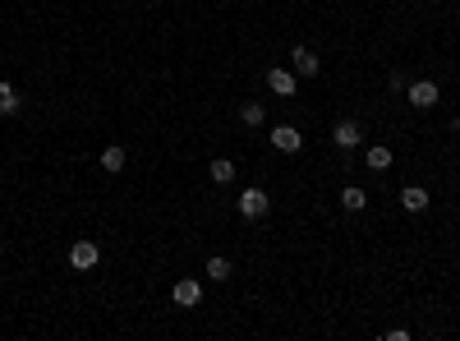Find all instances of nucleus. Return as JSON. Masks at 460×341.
Masks as SVG:
<instances>
[{"instance_id":"nucleus-9","label":"nucleus","mask_w":460,"mask_h":341,"mask_svg":"<svg viewBox=\"0 0 460 341\" xmlns=\"http://www.w3.org/2000/svg\"><path fill=\"white\" fill-rule=\"evenodd\" d=\"M400 208H405V212H424V208H428V189L405 184V189H400Z\"/></svg>"},{"instance_id":"nucleus-7","label":"nucleus","mask_w":460,"mask_h":341,"mask_svg":"<svg viewBox=\"0 0 460 341\" xmlns=\"http://www.w3.org/2000/svg\"><path fill=\"white\" fill-rule=\"evenodd\" d=\"M290 65H295V74H304V79H313V74L322 70L318 51H309V46H295V51H290Z\"/></svg>"},{"instance_id":"nucleus-11","label":"nucleus","mask_w":460,"mask_h":341,"mask_svg":"<svg viewBox=\"0 0 460 341\" xmlns=\"http://www.w3.org/2000/svg\"><path fill=\"white\" fill-rule=\"evenodd\" d=\"M364 167H368V171H387V167H391V148H383V143H373V148L364 152Z\"/></svg>"},{"instance_id":"nucleus-5","label":"nucleus","mask_w":460,"mask_h":341,"mask_svg":"<svg viewBox=\"0 0 460 341\" xmlns=\"http://www.w3.org/2000/svg\"><path fill=\"white\" fill-rule=\"evenodd\" d=\"M331 139H336L341 152H350V148H359V143H364V125H359V120H341L336 130H331Z\"/></svg>"},{"instance_id":"nucleus-4","label":"nucleus","mask_w":460,"mask_h":341,"mask_svg":"<svg viewBox=\"0 0 460 341\" xmlns=\"http://www.w3.org/2000/svg\"><path fill=\"white\" fill-rule=\"evenodd\" d=\"M405 93H410V102H414L419 111H428V106H437V97H442V88H437L433 79H414V83L405 88Z\"/></svg>"},{"instance_id":"nucleus-14","label":"nucleus","mask_w":460,"mask_h":341,"mask_svg":"<svg viewBox=\"0 0 460 341\" xmlns=\"http://www.w3.org/2000/svg\"><path fill=\"white\" fill-rule=\"evenodd\" d=\"M230 272H235V268H230V258H221V254H217V258H208V277H212V281H230Z\"/></svg>"},{"instance_id":"nucleus-6","label":"nucleus","mask_w":460,"mask_h":341,"mask_svg":"<svg viewBox=\"0 0 460 341\" xmlns=\"http://www.w3.org/2000/svg\"><path fill=\"white\" fill-rule=\"evenodd\" d=\"M272 148L277 152H299L304 148V134H299L295 125H277V130H272Z\"/></svg>"},{"instance_id":"nucleus-2","label":"nucleus","mask_w":460,"mask_h":341,"mask_svg":"<svg viewBox=\"0 0 460 341\" xmlns=\"http://www.w3.org/2000/svg\"><path fill=\"white\" fill-rule=\"evenodd\" d=\"M97 263H102V249H97L92 240H74V249H70V268H74V272H92Z\"/></svg>"},{"instance_id":"nucleus-10","label":"nucleus","mask_w":460,"mask_h":341,"mask_svg":"<svg viewBox=\"0 0 460 341\" xmlns=\"http://www.w3.org/2000/svg\"><path fill=\"white\" fill-rule=\"evenodd\" d=\"M341 208H346V212H364L368 208V194L359 189V184H346V189H341Z\"/></svg>"},{"instance_id":"nucleus-1","label":"nucleus","mask_w":460,"mask_h":341,"mask_svg":"<svg viewBox=\"0 0 460 341\" xmlns=\"http://www.w3.org/2000/svg\"><path fill=\"white\" fill-rule=\"evenodd\" d=\"M267 208H272V199H267V189H258V184L240 194V217L258 221V217H267Z\"/></svg>"},{"instance_id":"nucleus-16","label":"nucleus","mask_w":460,"mask_h":341,"mask_svg":"<svg viewBox=\"0 0 460 341\" xmlns=\"http://www.w3.org/2000/svg\"><path fill=\"white\" fill-rule=\"evenodd\" d=\"M240 120H244V125H262V120H267L262 102H244V106H240Z\"/></svg>"},{"instance_id":"nucleus-13","label":"nucleus","mask_w":460,"mask_h":341,"mask_svg":"<svg viewBox=\"0 0 460 341\" xmlns=\"http://www.w3.org/2000/svg\"><path fill=\"white\" fill-rule=\"evenodd\" d=\"M208 171H212V180H217V184H230V180H235V162H230V157H212Z\"/></svg>"},{"instance_id":"nucleus-15","label":"nucleus","mask_w":460,"mask_h":341,"mask_svg":"<svg viewBox=\"0 0 460 341\" xmlns=\"http://www.w3.org/2000/svg\"><path fill=\"white\" fill-rule=\"evenodd\" d=\"M18 111V88L0 83V115H14Z\"/></svg>"},{"instance_id":"nucleus-3","label":"nucleus","mask_w":460,"mask_h":341,"mask_svg":"<svg viewBox=\"0 0 460 341\" xmlns=\"http://www.w3.org/2000/svg\"><path fill=\"white\" fill-rule=\"evenodd\" d=\"M171 300H175L180 309H198V305H203V281L180 277V281H175V290H171Z\"/></svg>"},{"instance_id":"nucleus-12","label":"nucleus","mask_w":460,"mask_h":341,"mask_svg":"<svg viewBox=\"0 0 460 341\" xmlns=\"http://www.w3.org/2000/svg\"><path fill=\"white\" fill-rule=\"evenodd\" d=\"M102 171H111V175L124 171V148H120V143H111V148L102 152Z\"/></svg>"},{"instance_id":"nucleus-8","label":"nucleus","mask_w":460,"mask_h":341,"mask_svg":"<svg viewBox=\"0 0 460 341\" xmlns=\"http://www.w3.org/2000/svg\"><path fill=\"white\" fill-rule=\"evenodd\" d=\"M267 88L277 97H295L299 93V83H295V74H290V70H267Z\"/></svg>"}]
</instances>
